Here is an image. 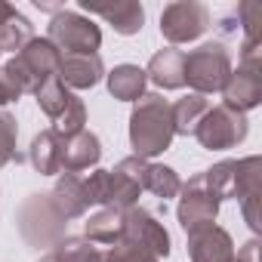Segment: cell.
<instances>
[{
  "label": "cell",
  "mask_w": 262,
  "mask_h": 262,
  "mask_svg": "<svg viewBox=\"0 0 262 262\" xmlns=\"http://www.w3.org/2000/svg\"><path fill=\"white\" fill-rule=\"evenodd\" d=\"M173 111L170 102L161 93H145L142 99L133 102L129 111V145L133 155L142 161H151L164 155L173 142Z\"/></svg>",
  "instance_id": "1"
},
{
  "label": "cell",
  "mask_w": 262,
  "mask_h": 262,
  "mask_svg": "<svg viewBox=\"0 0 262 262\" xmlns=\"http://www.w3.org/2000/svg\"><path fill=\"white\" fill-rule=\"evenodd\" d=\"M145 167L148 161L129 155L123 158L114 170H93L86 179H83V188H86V198H90V207L99 204V207H114V210H129L139 204V194H142V176H145Z\"/></svg>",
  "instance_id": "2"
},
{
  "label": "cell",
  "mask_w": 262,
  "mask_h": 262,
  "mask_svg": "<svg viewBox=\"0 0 262 262\" xmlns=\"http://www.w3.org/2000/svg\"><path fill=\"white\" fill-rule=\"evenodd\" d=\"M16 228L22 241L34 250H53L62 237H68V219L56 210V204L47 194H31L16 210Z\"/></svg>",
  "instance_id": "3"
},
{
  "label": "cell",
  "mask_w": 262,
  "mask_h": 262,
  "mask_svg": "<svg viewBox=\"0 0 262 262\" xmlns=\"http://www.w3.org/2000/svg\"><path fill=\"white\" fill-rule=\"evenodd\" d=\"M59 62H62V53L47 37H31L4 68L22 86V93H37L50 77H59Z\"/></svg>",
  "instance_id": "4"
},
{
  "label": "cell",
  "mask_w": 262,
  "mask_h": 262,
  "mask_svg": "<svg viewBox=\"0 0 262 262\" xmlns=\"http://www.w3.org/2000/svg\"><path fill=\"white\" fill-rule=\"evenodd\" d=\"M182 74H185L188 90L198 93V96L222 93V86H225V80L231 74V56H228L225 43L210 40V43H201L198 50H191L185 56Z\"/></svg>",
  "instance_id": "5"
},
{
  "label": "cell",
  "mask_w": 262,
  "mask_h": 262,
  "mask_svg": "<svg viewBox=\"0 0 262 262\" xmlns=\"http://www.w3.org/2000/svg\"><path fill=\"white\" fill-rule=\"evenodd\" d=\"M250 133V123L247 114H237L225 105H213L207 108V114L201 117V123L194 126V139L201 142V148L207 151H225L234 148L247 139Z\"/></svg>",
  "instance_id": "6"
},
{
  "label": "cell",
  "mask_w": 262,
  "mask_h": 262,
  "mask_svg": "<svg viewBox=\"0 0 262 262\" xmlns=\"http://www.w3.org/2000/svg\"><path fill=\"white\" fill-rule=\"evenodd\" d=\"M47 40L62 53H96L102 47V31L99 25L83 16V13H74V10H59L53 19H50V34Z\"/></svg>",
  "instance_id": "7"
},
{
  "label": "cell",
  "mask_w": 262,
  "mask_h": 262,
  "mask_svg": "<svg viewBox=\"0 0 262 262\" xmlns=\"http://www.w3.org/2000/svg\"><path fill=\"white\" fill-rule=\"evenodd\" d=\"M259 102H262V53L241 56L237 68H231L222 86V105L237 114H247L259 108Z\"/></svg>",
  "instance_id": "8"
},
{
  "label": "cell",
  "mask_w": 262,
  "mask_h": 262,
  "mask_svg": "<svg viewBox=\"0 0 262 262\" xmlns=\"http://www.w3.org/2000/svg\"><path fill=\"white\" fill-rule=\"evenodd\" d=\"M207 28H210V10L198 0H176V4H167L161 13V34L170 47L194 43L198 37H204Z\"/></svg>",
  "instance_id": "9"
},
{
  "label": "cell",
  "mask_w": 262,
  "mask_h": 262,
  "mask_svg": "<svg viewBox=\"0 0 262 262\" xmlns=\"http://www.w3.org/2000/svg\"><path fill=\"white\" fill-rule=\"evenodd\" d=\"M216 216H219V198H216L213 191H207L201 173L191 176L188 182H182L179 207H176V219H179L182 231L191 234V231H198V228L216 225Z\"/></svg>",
  "instance_id": "10"
},
{
  "label": "cell",
  "mask_w": 262,
  "mask_h": 262,
  "mask_svg": "<svg viewBox=\"0 0 262 262\" xmlns=\"http://www.w3.org/2000/svg\"><path fill=\"white\" fill-rule=\"evenodd\" d=\"M120 241H133V244L151 250L158 259L170 256V234H167L164 222H158V216L142 207L123 210V237Z\"/></svg>",
  "instance_id": "11"
},
{
  "label": "cell",
  "mask_w": 262,
  "mask_h": 262,
  "mask_svg": "<svg viewBox=\"0 0 262 262\" xmlns=\"http://www.w3.org/2000/svg\"><path fill=\"white\" fill-rule=\"evenodd\" d=\"M80 10L90 16H102L117 34H139L145 25V7L139 0H80Z\"/></svg>",
  "instance_id": "12"
},
{
  "label": "cell",
  "mask_w": 262,
  "mask_h": 262,
  "mask_svg": "<svg viewBox=\"0 0 262 262\" xmlns=\"http://www.w3.org/2000/svg\"><path fill=\"white\" fill-rule=\"evenodd\" d=\"M191 262H234V241L222 225H207L188 234Z\"/></svg>",
  "instance_id": "13"
},
{
  "label": "cell",
  "mask_w": 262,
  "mask_h": 262,
  "mask_svg": "<svg viewBox=\"0 0 262 262\" xmlns=\"http://www.w3.org/2000/svg\"><path fill=\"white\" fill-rule=\"evenodd\" d=\"M102 158V142L96 133L80 129V133L62 136V173H83V170H96Z\"/></svg>",
  "instance_id": "14"
},
{
  "label": "cell",
  "mask_w": 262,
  "mask_h": 262,
  "mask_svg": "<svg viewBox=\"0 0 262 262\" xmlns=\"http://www.w3.org/2000/svg\"><path fill=\"white\" fill-rule=\"evenodd\" d=\"M105 77V65L99 53H68L59 62V80L68 90H93Z\"/></svg>",
  "instance_id": "15"
},
{
  "label": "cell",
  "mask_w": 262,
  "mask_h": 262,
  "mask_svg": "<svg viewBox=\"0 0 262 262\" xmlns=\"http://www.w3.org/2000/svg\"><path fill=\"white\" fill-rule=\"evenodd\" d=\"M182 65H185V53L176 50V47H164L151 56V62L145 68V77L161 90H182L185 86Z\"/></svg>",
  "instance_id": "16"
},
{
  "label": "cell",
  "mask_w": 262,
  "mask_h": 262,
  "mask_svg": "<svg viewBox=\"0 0 262 262\" xmlns=\"http://www.w3.org/2000/svg\"><path fill=\"white\" fill-rule=\"evenodd\" d=\"M50 201L56 204V210L65 216V219H80L86 216L90 210V198H86V188H83V179L74 176V173H62L50 191Z\"/></svg>",
  "instance_id": "17"
},
{
  "label": "cell",
  "mask_w": 262,
  "mask_h": 262,
  "mask_svg": "<svg viewBox=\"0 0 262 262\" xmlns=\"http://www.w3.org/2000/svg\"><path fill=\"white\" fill-rule=\"evenodd\" d=\"M28 161L40 176H59L62 173V136L56 129H40V133L31 139L28 148Z\"/></svg>",
  "instance_id": "18"
},
{
  "label": "cell",
  "mask_w": 262,
  "mask_h": 262,
  "mask_svg": "<svg viewBox=\"0 0 262 262\" xmlns=\"http://www.w3.org/2000/svg\"><path fill=\"white\" fill-rule=\"evenodd\" d=\"M105 80H108V93L117 102H136V99H142L145 96V83H148L145 68H139V65H114L105 74Z\"/></svg>",
  "instance_id": "19"
},
{
  "label": "cell",
  "mask_w": 262,
  "mask_h": 262,
  "mask_svg": "<svg viewBox=\"0 0 262 262\" xmlns=\"http://www.w3.org/2000/svg\"><path fill=\"white\" fill-rule=\"evenodd\" d=\"M83 237L93 241L96 247H99V244H105V247L117 244V241L123 237V210L102 207L99 213H93V216L86 219V225H83Z\"/></svg>",
  "instance_id": "20"
},
{
  "label": "cell",
  "mask_w": 262,
  "mask_h": 262,
  "mask_svg": "<svg viewBox=\"0 0 262 262\" xmlns=\"http://www.w3.org/2000/svg\"><path fill=\"white\" fill-rule=\"evenodd\" d=\"M210 102L207 96H198V93H188L176 102H170V111H173V133L176 136H194V126L201 123V117L207 114Z\"/></svg>",
  "instance_id": "21"
},
{
  "label": "cell",
  "mask_w": 262,
  "mask_h": 262,
  "mask_svg": "<svg viewBox=\"0 0 262 262\" xmlns=\"http://www.w3.org/2000/svg\"><path fill=\"white\" fill-rule=\"evenodd\" d=\"M234 19L244 31L241 53H262V4L256 0H244L234 10Z\"/></svg>",
  "instance_id": "22"
},
{
  "label": "cell",
  "mask_w": 262,
  "mask_h": 262,
  "mask_svg": "<svg viewBox=\"0 0 262 262\" xmlns=\"http://www.w3.org/2000/svg\"><path fill=\"white\" fill-rule=\"evenodd\" d=\"M142 191H151L155 198L170 201V198H179L182 179H179V173H176L173 167H167V164H151V161H148L145 176H142Z\"/></svg>",
  "instance_id": "23"
},
{
  "label": "cell",
  "mask_w": 262,
  "mask_h": 262,
  "mask_svg": "<svg viewBox=\"0 0 262 262\" xmlns=\"http://www.w3.org/2000/svg\"><path fill=\"white\" fill-rule=\"evenodd\" d=\"M34 99H37L40 111H43V114L56 123V120H59V117L71 108V102H74L77 96H74V93H71V90H68L59 77H50V80H47V83L34 93Z\"/></svg>",
  "instance_id": "24"
},
{
  "label": "cell",
  "mask_w": 262,
  "mask_h": 262,
  "mask_svg": "<svg viewBox=\"0 0 262 262\" xmlns=\"http://www.w3.org/2000/svg\"><path fill=\"white\" fill-rule=\"evenodd\" d=\"M259 191H262V158L259 155L241 158L234 167V201L253 198Z\"/></svg>",
  "instance_id": "25"
},
{
  "label": "cell",
  "mask_w": 262,
  "mask_h": 262,
  "mask_svg": "<svg viewBox=\"0 0 262 262\" xmlns=\"http://www.w3.org/2000/svg\"><path fill=\"white\" fill-rule=\"evenodd\" d=\"M50 253L56 262H102V250L86 237H62Z\"/></svg>",
  "instance_id": "26"
},
{
  "label": "cell",
  "mask_w": 262,
  "mask_h": 262,
  "mask_svg": "<svg viewBox=\"0 0 262 262\" xmlns=\"http://www.w3.org/2000/svg\"><path fill=\"white\" fill-rule=\"evenodd\" d=\"M34 37V25L28 16H22L19 10L13 13V19L7 25H0V53H19L28 40Z\"/></svg>",
  "instance_id": "27"
},
{
  "label": "cell",
  "mask_w": 262,
  "mask_h": 262,
  "mask_svg": "<svg viewBox=\"0 0 262 262\" xmlns=\"http://www.w3.org/2000/svg\"><path fill=\"white\" fill-rule=\"evenodd\" d=\"M234 167H237V161H219V164H213L210 170L201 173L207 191H213L219 198V204L234 198Z\"/></svg>",
  "instance_id": "28"
},
{
  "label": "cell",
  "mask_w": 262,
  "mask_h": 262,
  "mask_svg": "<svg viewBox=\"0 0 262 262\" xmlns=\"http://www.w3.org/2000/svg\"><path fill=\"white\" fill-rule=\"evenodd\" d=\"M16 142H19L16 117L10 111H0V167H7L13 161H22V155L16 151Z\"/></svg>",
  "instance_id": "29"
},
{
  "label": "cell",
  "mask_w": 262,
  "mask_h": 262,
  "mask_svg": "<svg viewBox=\"0 0 262 262\" xmlns=\"http://www.w3.org/2000/svg\"><path fill=\"white\" fill-rule=\"evenodd\" d=\"M102 262H161V259L133 241H117L102 253Z\"/></svg>",
  "instance_id": "30"
},
{
  "label": "cell",
  "mask_w": 262,
  "mask_h": 262,
  "mask_svg": "<svg viewBox=\"0 0 262 262\" xmlns=\"http://www.w3.org/2000/svg\"><path fill=\"white\" fill-rule=\"evenodd\" d=\"M22 99V86L13 80V74L0 65V108L4 105H13V102H19Z\"/></svg>",
  "instance_id": "31"
},
{
  "label": "cell",
  "mask_w": 262,
  "mask_h": 262,
  "mask_svg": "<svg viewBox=\"0 0 262 262\" xmlns=\"http://www.w3.org/2000/svg\"><path fill=\"white\" fill-rule=\"evenodd\" d=\"M241 204V213H244V222L250 225V231L256 234L259 231V194H253V198H244V201H237Z\"/></svg>",
  "instance_id": "32"
},
{
  "label": "cell",
  "mask_w": 262,
  "mask_h": 262,
  "mask_svg": "<svg viewBox=\"0 0 262 262\" xmlns=\"http://www.w3.org/2000/svg\"><path fill=\"white\" fill-rule=\"evenodd\" d=\"M237 262H259V241H247L241 250H237Z\"/></svg>",
  "instance_id": "33"
},
{
  "label": "cell",
  "mask_w": 262,
  "mask_h": 262,
  "mask_svg": "<svg viewBox=\"0 0 262 262\" xmlns=\"http://www.w3.org/2000/svg\"><path fill=\"white\" fill-rule=\"evenodd\" d=\"M13 13H16V7H10V4H4V0H0V25H7V22L13 19Z\"/></svg>",
  "instance_id": "34"
},
{
  "label": "cell",
  "mask_w": 262,
  "mask_h": 262,
  "mask_svg": "<svg viewBox=\"0 0 262 262\" xmlns=\"http://www.w3.org/2000/svg\"><path fill=\"white\" fill-rule=\"evenodd\" d=\"M40 262H56V259H53V253H47V256H43Z\"/></svg>",
  "instance_id": "35"
},
{
  "label": "cell",
  "mask_w": 262,
  "mask_h": 262,
  "mask_svg": "<svg viewBox=\"0 0 262 262\" xmlns=\"http://www.w3.org/2000/svg\"><path fill=\"white\" fill-rule=\"evenodd\" d=\"M234 262H237V250H234Z\"/></svg>",
  "instance_id": "36"
},
{
  "label": "cell",
  "mask_w": 262,
  "mask_h": 262,
  "mask_svg": "<svg viewBox=\"0 0 262 262\" xmlns=\"http://www.w3.org/2000/svg\"><path fill=\"white\" fill-rule=\"evenodd\" d=\"M0 56H4V53H0Z\"/></svg>",
  "instance_id": "37"
}]
</instances>
